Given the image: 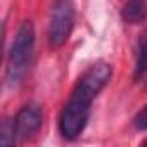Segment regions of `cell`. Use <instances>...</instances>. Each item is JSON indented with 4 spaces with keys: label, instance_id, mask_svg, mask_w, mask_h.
Here are the masks:
<instances>
[{
    "label": "cell",
    "instance_id": "obj_1",
    "mask_svg": "<svg viewBox=\"0 0 147 147\" xmlns=\"http://www.w3.org/2000/svg\"><path fill=\"white\" fill-rule=\"evenodd\" d=\"M111 75V66L104 61H99L90 64L78 78L59 118V131L64 138L75 140L85 130L92 113V102L109 83Z\"/></svg>",
    "mask_w": 147,
    "mask_h": 147
},
{
    "label": "cell",
    "instance_id": "obj_2",
    "mask_svg": "<svg viewBox=\"0 0 147 147\" xmlns=\"http://www.w3.org/2000/svg\"><path fill=\"white\" fill-rule=\"evenodd\" d=\"M33 49H35V28L31 21H24L14 36L7 57L5 82L9 87L16 88L24 80L33 59Z\"/></svg>",
    "mask_w": 147,
    "mask_h": 147
},
{
    "label": "cell",
    "instance_id": "obj_3",
    "mask_svg": "<svg viewBox=\"0 0 147 147\" xmlns=\"http://www.w3.org/2000/svg\"><path fill=\"white\" fill-rule=\"evenodd\" d=\"M75 24V7L71 0H55L50 9L49 19V45L50 49L62 47Z\"/></svg>",
    "mask_w": 147,
    "mask_h": 147
},
{
    "label": "cell",
    "instance_id": "obj_4",
    "mask_svg": "<svg viewBox=\"0 0 147 147\" xmlns=\"http://www.w3.org/2000/svg\"><path fill=\"white\" fill-rule=\"evenodd\" d=\"M42 123H43V111H42V107L36 106V104H26L16 114V118L12 121L16 140L31 137L35 131H38Z\"/></svg>",
    "mask_w": 147,
    "mask_h": 147
},
{
    "label": "cell",
    "instance_id": "obj_5",
    "mask_svg": "<svg viewBox=\"0 0 147 147\" xmlns=\"http://www.w3.org/2000/svg\"><path fill=\"white\" fill-rule=\"evenodd\" d=\"M121 18L128 24L142 23L147 18V2L145 0H126L121 9Z\"/></svg>",
    "mask_w": 147,
    "mask_h": 147
},
{
    "label": "cell",
    "instance_id": "obj_6",
    "mask_svg": "<svg viewBox=\"0 0 147 147\" xmlns=\"http://www.w3.org/2000/svg\"><path fill=\"white\" fill-rule=\"evenodd\" d=\"M147 75V33H144L137 43V59H135V78L140 80Z\"/></svg>",
    "mask_w": 147,
    "mask_h": 147
},
{
    "label": "cell",
    "instance_id": "obj_7",
    "mask_svg": "<svg viewBox=\"0 0 147 147\" xmlns=\"http://www.w3.org/2000/svg\"><path fill=\"white\" fill-rule=\"evenodd\" d=\"M135 126L138 128V130H147V106L135 116Z\"/></svg>",
    "mask_w": 147,
    "mask_h": 147
},
{
    "label": "cell",
    "instance_id": "obj_8",
    "mask_svg": "<svg viewBox=\"0 0 147 147\" xmlns=\"http://www.w3.org/2000/svg\"><path fill=\"white\" fill-rule=\"evenodd\" d=\"M145 144H147V142H145Z\"/></svg>",
    "mask_w": 147,
    "mask_h": 147
}]
</instances>
